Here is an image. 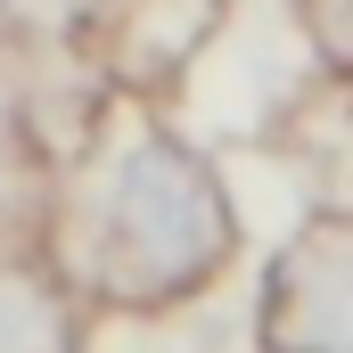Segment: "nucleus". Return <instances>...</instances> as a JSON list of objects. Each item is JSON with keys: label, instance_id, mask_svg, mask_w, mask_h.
I'll return each instance as SVG.
<instances>
[{"label": "nucleus", "instance_id": "obj_1", "mask_svg": "<svg viewBox=\"0 0 353 353\" xmlns=\"http://www.w3.org/2000/svg\"><path fill=\"white\" fill-rule=\"evenodd\" d=\"M230 263H239V197L222 165L173 123L140 115V132L107 157V181L90 197V296L115 312H173L205 296Z\"/></svg>", "mask_w": 353, "mask_h": 353}, {"label": "nucleus", "instance_id": "obj_2", "mask_svg": "<svg viewBox=\"0 0 353 353\" xmlns=\"http://www.w3.org/2000/svg\"><path fill=\"white\" fill-rule=\"evenodd\" d=\"M230 0H83L74 17V50L90 58V74L132 99V107H157L173 99L197 58L214 50Z\"/></svg>", "mask_w": 353, "mask_h": 353}, {"label": "nucleus", "instance_id": "obj_3", "mask_svg": "<svg viewBox=\"0 0 353 353\" xmlns=\"http://www.w3.org/2000/svg\"><path fill=\"white\" fill-rule=\"evenodd\" d=\"M255 353H353V222L304 214L263 263Z\"/></svg>", "mask_w": 353, "mask_h": 353}, {"label": "nucleus", "instance_id": "obj_4", "mask_svg": "<svg viewBox=\"0 0 353 353\" xmlns=\"http://www.w3.org/2000/svg\"><path fill=\"white\" fill-rule=\"evenodd\" d=\"M271 148L304 173L312 214H345L353 222V83L345 74H321V83L296 90L279 107V123H271Z\"/></svg>", "mask_w": 353, "mask_h": 353}, {"label": "nucleus", "instance_id": "obj_5", "mask_svg": "<svg viewBox=\"0 0 353 353\" xmlns=\"http://www.w3.org/2000/svg\"><path fill=\"white\" fill-rule=\"evenodd\" d=\"M0 353H83V312L58 271L0 263Z\"/></svg>", "mask_w": 353, "mask_h": 353}]
</instances>
